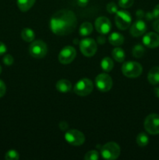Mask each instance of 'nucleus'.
<instances>
[{
  "mask_svg": "<svg viewBox=\"0 0 159 160\" xmlns=\"http://www.w3.org/2000/svg\"><path fill=\"white\" fill-rule=\"evenodd\" d=\"M151 14H152L153 18L159 19V4H157V6L154 8Z\"/></svg>",
  "mask_w": 159,
  "mask_h": 160,
  "instance_id": "obj_31",
  "label": "nucleus"
},
{
  "mask_svg": "<svg viewBox=\"0 0 159 160\" xmlns=\"http://www.w3.org/2000/svg\"><path fill=\"white\" fill-rule=\"evenodd\" d=\"M6 84H5V83L3 82L2 80H0V98L4 96V95L6 94Z\"/></svg>",
  "mask_w": 159,
  "mask_h": 160,
  "instance_id": "obj_30",
  "label": "nucleus"
},
{
  "mask_svg": "<svg viewBox=\"0 0 159 160\" xmlns=\"http://www.w3.org/2000/svg\"><path fill=\"white\" fill-rule=\"evenodd\" d=\"M153 28L159 34V19H157V20H155L153 23Z\"/></svg>",
  "mask_w": 159,
  "mask_h": 160,
  "instance_id": "obj_34",
  "label": "nucleus"
},
{
  "mask_svg": "<svg viewBox=\"0 0 159 160\" xmlns=\"http://www.w3.org/2000/svg\"><path fill=\"white\" fill-rule=\"evenodd\" d=\"M115 24L118 29L125 31V30L128 29L130 26L132 18H131L130 13L128 12L127 11L118 10L115 13Z\"/></svg>",
  "mask_w": 159,
  "mask_h": 160,
  "instance_id": "obj_8",
  "label": "nucleus"
},
{
  "mask_svg": "<svg viewBox=\"0 0 159 160\" xmlns=\"http://www.w3.org/2000/svg\"><path fill=\"white\" fill-rule=\"evenodd\" d=\"M108 42L114 46H119L124 42V37L119 33L113 32L109 35Z\"/></svg>",
  "mask_w": 159,
  "mask_h": 160,
  "instance_id": "obj_17",
  "label": "nucleus"
},
{
  "mask_svg": "<svg viewBox=\"0 0 159 160\" xmlns=\"http://www.w3.org/2000/svg\"><path fill=\"white\" fill-rule=\"evenodd\" d=\"M101 67L104 72H109L113 69L114 62L112 59L109 57H104L101 62Z\"/></svg>",
  "mask_w": 159,
  "mask_h": 160,
  "instance_id": "obj_22",
  "label": "nucleus"
},
{
  "mask_svg": "<svg viewBox=\"0 0 159 160\" xmlns=\"http://www.w3.org/2000/svg\"><path fill=\"white\" fill-rule=\"evenodd\" d=\"M154 92L155 96L159 98V88H155L154 89Z\"/></svg>",
  "mask_w": 159,
  "mask_h": 160,
  "instance_id": "obj_38",
  "label": "nucleus"
},
{
  "mask_svg": "<svg viewBox=\"0 0 159 160\" xmlns=\"http://www.w3.org/2000/svg\"><path fill=\"white\" fill-rule=\"evenodd\" d=\"M21 38L25 42H31L34 40L35 34H34V31L31 28H23L21 31Z\"/></svg>",
  "mask_w": 159,
  "mask_h": 160,
  "instance_id": "obj_19",
  "label": "nucleus"
},
{
  "mask_svg": "<svg viewBox=\"0 0 159 160\" xmlns=\"http://www.w3.org/2000/svg\"><path fill=\"white\" fill-rule=\"evenodd\" d=\"M137 143L140 147H145L149 142V138L145 133H140L137 136Z\"/></svg>",
  "mask_w": 159,
  "mask_h": 160,
  "instance_id": "obj_23",
  "label": "nucleus"
},
{
  "mask_svg": "<svg viewBox=\"0 0 159 160\" xmlns=\"http://www.w3.org/2000/svg\"><path fill=\"white\" fill-rule=\"evenodd\" d=\"M59 128H60V129L62 131H65V130H66L68 128V124L65 122H61L59 123Z\"/></svg>",
  "mask_w": 159,
  "mask_h": 160,
  "instance_id": "obj_36",
  "label": "nucleus"
},
{
  "mask_svg": "<svg viewBox=\"0 0 159 160\" xmlns=\"http://www.w3.org/2000/svg\"><path fill=\"white\" fill-rule=\"evenodd\" d=\"M94 84L89 78H82L74 86L73 92L80 96H86L91 93Z\"/></svg>",
  "mask_w": 159,
  "mask_h": 160,
  "instance_id": "obj_5",
  "label": "nucleus"
},
{
  "mask_svg": "<svg viewBox=\"0 0 159 160\" xmlns=\"http://www.w3.org/2000/svg\"><path fill=\"white\" fill-rule=\"evenodd\" d=\"M144 128L147 132L152 135L159 134V115L151 113L144 120Z\"/></svg>",
  "mask_w": 159,
  "mask_h": 160,
  "instance_id": "obj_6",
  "label": "nucleus"
},
{
  "mask_svg": "<svg viewBox=\"0 0 159 160\" xmlns=\"http://www.w3.org/2000/svg\"><path fill=\"white\" fill-rule=\"evenodd\" d=\"M98 159H99V153L95 150L87 152L84 156V159L85 160H97Z\"/></svg>",
  "mask_w": 159,
  "mask_h": 160,
  "instance_id": "obj_25",
  "label": "nucleus"
},
{
  "mask_svg": "<svg viewBox=\"0 0 159 160\" xmlns=\"http://www.w3.org/2000/svg\"><path fill=\"white\" fill-rule=\"evenodd\" d=\"M80 48L84 56L87 57H91L96 53L97 43L92 38H84L80 42Z\"/></svg>",
  "mask_w": 159,
  "mask_h": 160,
  "instance_id": "obj_9",
  "label": "nucleus"
},
{
  "mask_svg": "<svg viewBox=\"0 0 159 160\" xmlns=\"http://www.w3.org/2000/svg\"><path fill=\"white\" fill-rule=\"evenodd\" d=\"M106 9H107L108 12L109 13H116V12L118 11V6L113 2H108L106 6Z\"/></svg>",
  "mask_w": 159,
  "mask_h": 160,
  "instance_id": "obj_28",
  "label": "nucleus"
},
{
  "mask_svg": "<svg viewBox=\"0 0 159 160\" xmlns=\"http://www.w3.org/2000/svg\"><path fill=\"white\" fill-rule=\"evenodd\" d=\"M36 0H17V6L22 12H26L34 5Z\"/></svg>",
  "mask_w": 159,
  "mask_h": 160,
  "instance_id": "obj_18",
  "label": "nucleus"
},
{
  "mask_svg": "<svg viewBox=\"0 0 159 160\" xmlns=\"http://www.w3.org/2000/svg\"><path fill=\"white\" fill-rule=\"evenodd\" d=\"M147 31V24L142 20L136 21L130 28V34L132 37H140Z\"/></svg>",
  "mask_w": 159,
  "mask_h": 160,
  "instance_id": "obj_14",
  "label": "nucleus"
},
{
  "mask_svg": "<svg viewBox=\"0 0 159 160\" xmlns=\"http://www.w3.org/2000/svg\"><path fill=\"white\" fill-rule=\"evenodd\" d=\"M101 154L104 159H116L120 155L119 145L113 142H108L101 148Z\"/></svg>",
  "mask_w": 159,
  "mask_h": 160,
  "instance_id": "obj_2",
  "label": "nucleus"
},
{
  "mask_svg": "<svg viewBox=\"0 0 159 160\" xmlns=\"http://www.w3.org/2000/svg\"><path fill=\"white\" fill-rule=\"evenodd\" d=\"M95 85L101 92H108L112 87V79L107 73H100L95 78Z\"/></svg>",
  "mask_w": 159,
  "mask_h": 160,
  "instance_id": "obj_10",
  "label": "nucleus"
},
{
  "mask_svg": "<svg viewBox=\"0 0 159 160\" xmlns=\"http://www.w3.org/2000/svg\"><path fill=\"white\" fill-rule=\"evenodd\" d=\"M145 48L141 45H137L132 48V56L136 58H140L144 55Z\"/></svg>",
  "mask_w": 159,
  "mask_h": 160,
  "instance_id": "obj_24",
  "label": "nucleus"
},
{
  "mask_svg": "<svg viewBox=\"0 0 159 160\" xmlns=\"http://www.w3.org/2000/svg\"><path fill=\"white\" fill-rule=\"evenodd\" d=\"M137 16L138 18H141V17H143V16H144V12H143V11L141 10V9H139L137 12Z\"/></svg>",
  "mask_w": 159,
  "mask_h": 160,
  "instance_id": "obj_37",
  "label": "nucleus"
},
{
  "mask_svg": "<svg viewBox=\"0 0 159 160\" xmlns=\"http://www.w3.org/2000/svg\"><path fill=\"white\" fill-rule=\"evenodd\" d=\"M143 43L146 47L154 48L159 46V35L154 32H149L143 38Z\"/></svg>",
  "mask_w": 159,
  "mask_h": 160,
  "instance_id": "obj_13",
  "label": "nucleus"
},
{
  "mask_svg": "<svg viewBox=\"0 0 159 160\" xmlns=\"http://www.w3.org/2000/svg\"><path fill=\"white\" fill-rule=\"evenodd\" d=\"M76 56V51L73 46H65L59 54V61L62 64H69L73 62Z\"/></svg>",
  "mask_w": 159,
  "mask_h": 160,
  "instance_id": "obj_11",
  "label": "nucleus"
},
{
  "mask_svg": "<svg viewBox=\"0 0 159 160\" xmlns=\"http://www.w3.org/2000/svg\"><path fill=\"white\" fill-rule=\"evenodd\" d=\"M7 51V48H6V45L4 43H2V42H0V56L5 54Z\"/></svg>",
  "mask_w": 159,
  "mask_h": 160,
  "instance_id": "obj_32",
  "label": "nucleus"
},
{
  "mask_svg": "<svg viewBox=\"0 0 159 160\" xmlns=\"http://www.w3.org/2000/svg\"><path fill=\"white\" fill-rule=\"evenodd\" d=\"M2 73V67L0 66V73Z\"/></svg>",
  "mask_w": 159,
  "mask_h": 160,
  "instance_id": "obj_39",
  "label": "nucleus"
},
{
  "mask_svg": "<svg viewBox=\"0 0 159 160\" xmlns=\"http://www.w3.org/2000/svg\"><path fill=\"white\" fill-rule=\"evenodd\" d=\"M143 72L142 66L139 62L129 61L123 63L122 66V73L123 75L129 78H138Z\"/></svg>",
  "mask_w": 159,
  "mask_h": 160,
  "instance_id": "obj_3",
  "label": "nucleus"
},
{
  "mask_svg": "<svg viewBox=\"0 0 159 160\" xmlns=\"http://www.w3.org/2000/svg\"><path fill=\"white\" fill-rule=\"evenodd\" d=\"M95 28L101 34H106L110 31L112 23L105 17H100L95 20Z\"/></svg>",
  "mask_w": 159,
  "mask_h": 160,
  "instance_id": "obj_12",
  "label": "nucleus"
},
{
  "mask_svg": "<svg viewBox=\"0 0 159 160\" xmlns=\"http://www.w3.org/2000/svg\"><path fill=\"white\" fill-rule=\"evenodd\" d=\"M89 1H90V0H76L77 4L79 5L80 6H81V7H84V6H87V5L88 4Z\"/></svg>",
  "mask_w": 159,
  "mask_h": 160,
  "instance_id": "obj_33",
  "label": "nucleus"
},
{
  "mask_svg": "<svg viewBox=\"0 0 159 160\" xmlns=\"http://www.w3.org/2000/svg\"><path fill=\"white\" fill-rule=\"evenodd\" d=\"M98 42L99 44H101V45L105 43V38H104V36L103 34H101L99 37H98Z\"/></svg>",
  "mask_w": 159,
  "mask_h": 160,
  "instance_id": "obj_35",
  "label": "nucleus"
},
{
  "mask_svg": "<svg viewBox=\"0 0 159 160\" xmlns=\"http://www.w3.org/2000/svg\"><path fill=\"white\" fill-rule=\"evenodd\" d=\"M56 89L58 92H61V93H67V92H70L72 89V84L70 81L66 79H62L59 80L57 83H56Z\"/></svg>",
  "mask_w": 159,
  "mask_h": 160,
  "instance_id": "obj_15",
  "label": "nucleus"
},
{
  "mask_svg": "<svg viewBox=\"0 0 159 160\" xmlns=\"http://www.w3.org/2000/svg\"><path fill=\"white\" fill-rule=\"evenodd\" d=\"M48 52L47 45L41 40L33 41L29 46V53L32 57L36 59H41L46 56Z\"/></svg>",
  "mask_w": 159,
  "mask_h": 160,
  "instance_id": "obj_4",
  "label": "nucleus"
},
{
  "mask_svg": "<svg viewBox=\"0 0 159 160\" xmlns=\"http://www.w3.org/2000/svg\"><path fill=\"white\" fill-rule=\"evenodd\" d=\"M5 159L6 160H18L20 159V156H19V153L15 150H9L6 152Z\"/></svg>",
  "mask_w": 159,
  "mask_h": 160,
  "instance_id": "obj_26",
  "label": "nucleus"
},
{
  "mask_svg": "<svg viewBox=\"0 0 159 160\" xmlns=\"http://www.w3.org/2000/svg\"><path fill=\"white\" fill-rule=\"evenodd\" d=\"M65 139L69 144L73 146H80L85 142V136L78 130L71 129L65 132Z\"/></svg>",
  "mask_w": 159,
  "mask_h": 160,
  "instance_id": "obj_7",
  "label": "nucleus"
},
{
  "mask_svg": "<svg viewBox=\"0 0 159 160\" xmlns=\"http://www.w3.org/2000/svg\"><path fill=\"white\" fill-rule=\"evenodd\" d=\"M14 62L13 57H12L11 55L6 54L5 55V56L3 57V62L4 64H6V66H11Z\"/></svg>",
  "mask_w": 159,
  "mask_h": 160,
  "instance_id": "obj_29",
  "label": "nucleus"
},
{
  "mask_svg": "<svg viewBox=\"0 0 159 160\" xmlns=\"http://www.w3.org/2000/svg\"><path fill=\"white\" fill-rule=\"evenodd\" d=\"M134 2V0H118V6L123 9L131 7Z\"/></svg>",
  "mask_w": 159,
  "mask_h": 160,
  "instance_id": "obj_27",
  "label": "nucleus"
},
{
  "mask_svg": "<svg viewBox=\"0 0 159 160\" xmlns=\"http://www.w3.org/2000/svg\"><path fill=\"white\" fill-rule=\"evenodd\" d=\"M77 25V19L73 11L61 9L53 14L50 20V28L56 35L63 36L73 32Z\"/></svg>",
  "mask_w": 159,
  "mask_h": 160,
  "instance_id": "obj_1",
  "label": "nucleus"
},
{
  "mask_svg": "<svg viewBox=\"0 0 159 160\" xmlns=\"http://www.w3.org/2000/svg\"><path fill=\"white\" fill-rule=\"evenodd\" d=\"M147 80L152 85H157L159 84V67H154L150 70Z\"/></svg>",
  "mask_w": 159,
  "mask_h": 160,
  "instance_id": "obj_16",
  "label": "nucleus"
},
{
  "mask_svg": "<svg viewBox=\"0 0 159 160\" xmlns=\"http://www.w3.org/2000/svg\"><path fill=\"white\" fill-rule=\"evenodd\" d=\"M112 57L115 60H116L118 62H123L125 60L126 54L123 48H115L112 50Z\"/></svg>",
  "mask_w": 159,
  "mask_h": 160,
  "instance_id": "obj_21",
  "label": "nucleus"
},
{
  "mask_svg": "<svg viewBox=\"0 0 159 160\" xmlns=\"http://www.w3.org/2000/svg\"><path fill=\"white\" fill-rule=\"evenodd\" d=\"M92 31H93V26H92V23H90V22H84L80 27L79 33L83 37L90 35Z\"/></svg>",
  "mask_w": 159,
  "mask_h": 160,
  "instance_id": "obj_20",
  "label": "nucleus"
}]
</instances>
